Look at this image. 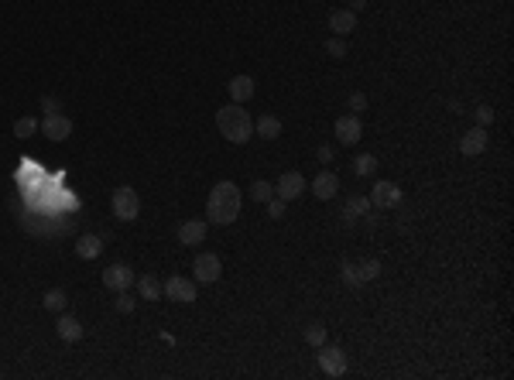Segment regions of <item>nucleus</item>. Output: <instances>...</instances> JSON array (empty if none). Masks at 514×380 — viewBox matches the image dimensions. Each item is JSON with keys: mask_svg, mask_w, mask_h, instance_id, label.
<instances>
[{"mask_svg": "<svg viewBox=\"0 0 514 380\" xmlns=\"http://www.w3.org/2000/svg\"><path fill=\"white\" fill-rule=\"evenodd\" d=\"M240 206H244L240 189L233 182H219L216 189L209 192V199H206V219L226 226V223H233L240 216Z\"/></svg>", "mask_w": 514, "mask_h": 380, "instance_id": "1", "label": "nucleus"}, {"mask_svg": "<svg viewBox=\"0 0 514 380\" xmlns=\"http://www.w3.org/2000/svg\"><path fill=\"white\" fill-rule=\"evenodd\" d=\"M216 127H219V134H223L230 144H244V141H250V134H254V120H250V113L244 110V103H226V106H219V110H216Z\"/></svg>", "mask_w": 514, "mask_h": 380, "instance_id": "2", "label": "nucleus"}, {"mask_svg": "<svg viewBox=\"0 0 514 380\" xmlns=\"http://www.w3.org/2000/svg\"><path fill=\"white\" fill-rule=\"evenodd\" d=\"M110 209H113L117 219L130 223V219H137V212H141V199H137V192L130 189V186H120V189L113 192V199H110Z\"/></svg>", "mask_w": 514, "mask_h": 380, "instance_id": "3", "label": "nucleus"}, {"mask_svg": "<svg viewBox=\"0 0 514 380\" xmlns=\"http://www.w3.org/2000/svg\"><path fill=\"white\" fill-rule=\"evenodd\" d=\"M319 367H322L326 377H343L350 363H346V353H343L339 346H326V343H322V346H319Z\"/></svg>", "mask_w": 514, "mask_h": 380, "instance_id": "4", "label": "nucleus"}, {"mask_svg": "<svg viewBox=\"0 0 514 380\" xmlns=\"http://www.w3.org/2000/svg\"><path fill=\"white\" fill-rule=\"evenodd\" d=\"M219 274H223V261H219L216 254H199V257H196V264H192V278H196L199 285L219 281Z\"/></svg>", "mask_w": 514, "mask_h": 380, "instance_id": "5", "label": "nucleus"}, {"mask_svg": "<svg viewBox=\"0 0 514 380\" xmlns=\"http://www.w3.org/2000/svg\"><path fill=\"white\" fill-rule=\"evenodd\" d=\"M38 130H41L48 141H69V137H72V120L62 117V113H45V120L38 123Z\"/></svg>", "mask_w": 514, "mask_h": 380, "instance_id": "6", "label": "nucleus"}, {"mask_svg": "<svg viewBox=\"0 0 514 380\" xmlns=\"http://www.w3.org/2000/svg\"><path fill=\"white\" fill-rule=\"evenodd\" d=\"M161 291L172 298V301H182V305H189V301H196V281H189V278H182V274H172Z\"/></svg>", "mask_w": 514, "mask_h": 380, "instance_id": "7", "label": "nucleus"}, {"mask_svg": "<svg viewBox=\"0 0 514 380\" xmlns=\"http://www.w3.org/2000/svg\"><path fill=\"white\" fill-rule=\"evenodd\" d=\"M134 281H137V274L127 264H110L103 271V285L110 288V291H127V288H134Z\"/></svg>", "mask_w": 514, "mask_h": 380, "instance_id": "8", "label": "nucleus"}, {"mask_svg": "<svg viewBox=\"0 0 514 380\" xmlns=\"http://www.w3.org/2000/svg\"><path fill=\"white\" fill-rule=\"evenodd\" d=\"M306 189H308V182L302 179V172H285V175L278 179L275 195H278V199H285V202H295V199H299Z\"/></svg>", "mask_w": 514, "mask_h": 380, "instance_id": "9", "label": "nucleus"}, {"mask_svg": "<svg viewBox=\"0 0 514 380\" xmlns=\"http://www.w3.org/2000/svg\"><path fill=\"white\" fill-rule=\"evenodd\" d=\"M370 206H377V209H395V206H402V189H398L395 182H377V186L370 189Z\"/></svg>", "mask_w": 514, "mask_h": 380, "instance_id": "10", "label": "nucleus"}, {"mask_svg": "<svg viewBox=\"0 0 514 380\" xmlns=\"http://www.w3.org/2000/svg\"><path fill=\"white\" fill-rule=\"evenodd\" d=\"M360 134H364V127H360V117H357V113H346V117L336 120V137H339V144H357Z\"/></svg>", "mask_w": 514, "mask_h": 380, "instance_id": "11", "label": "nucleus"}, {"mask_svg": "<svg viewBox=\"0 0 514 380\" xmlns=\"http://www.w3.org/2000/svg\"><path fill=\"white\" fill-rule=\"evenodd\" d=\"M459 151H463L466 158L484 154V151H487V127H473V130H466L463 141H459Z\"/></svg>", "mask_w": 514, "mask_h": 380, "instance_id": "12", "label": "nucleus"}, {"mask_svg": "<svg viewBox=\"0 0 514 380\" xmlns=\"http://www.w3.org/2000/svg\"><path fill=\"white\" fill-rule=\"evenodd\" d=\"M206 219H186L182 226H179V243L182 247H199L206 240Z\"/></svg>", "mask_w": 514, "mask_h": 380, "instance_id": "13", "label": "nucleus"}, {"mask_svg": "<svg viewBox=\"0 0 514 380\" xmlns=\"http://www.w3.org/2000/svg\"><path fill=\"white\" fill-rule=\"evenodd\" d=\"M336 192H339V179H336L329 168L312 179V195H315V199H333Z\"/></svg>", "mask_w": 514, "mask_h": 380, "instance_id": "14", "label": "nucleus"}, {"mask_svg": "<svg viewBox=\"0 0 514 380\" xmlns=\"http://www.w3.org/2000/svg\"><path fill=\"white\" fill-rule=\"evenodd\" d=\"M55 332H59L62 343H79V339H83V322L72 319V315H62V319L55 322Z\"/></svg>", "mask_w": 514, "mask_h": 380, "instance_id": "15", "label": "nucleus"}, {"mask_svg": "<svg viewBox=\"0 0 514 380\" xmlns=\"http://www.w3.org/2000/svg\"><path fill=\"white\" fill-rule=\"evenodd\" d=\"M329 31H333V34H350V31H357V14H353V10H333V14H329Z\"/></svg>", "mask_w": 514, "mask_h": 380, "instance_id": "16", "label": "nucleus"}, {"mask_svg": "<svg viewBox=\"0 0 514 380\" xmlns=\"http://www.w3.org/2000/svg\"><path fill=\"white\" fill-rule=\"evenodd\" d=\"M76 254H79L83 261H97V257L103 254V240L97 237V233H83L79 243H76Z\"/></svg>", "mask_w": 514, "mask_h": 380, "instance_id": "17", "label": "nucleus"}, {"mask_svg": "<svg viewBox=\"0 0 514 380\" xmlns=\"http://www.w3.org/2000/svg\"><path fill=\"white\" fill-rule=\"evenodd\" d=\"M226 90H230V99H233V103H247V99L254 96V79H250V76H233Z\"/></svg>", "mask_w": 514, "mask_h": 380, "instance_id": "18", "label": "nucleus"}, {"mask_svg": "<svg viewBox=\"0 0 514 380\" xmlns=\"http://www.w3.org/2000/svg\"><path fill=\"white\" fill-rule=\"evenodd\" d=\"M134 285H137V294H141L144 301H158V298L165 294V291H161V281H158L155 274H141Z\"/></svg>", "mask_w": 514, "mask_h": 380, "instance_id": "19", "label": "nucleus"}, {"mask_svg": "<svg viewBox=\"0 0 514 380\" xmlns=\"http://www.w3.org/2000/svg\"><path fill=\"white\" fill-rule=\"evenodd\" d=\"M367 209H370V199L353 195V199L343 206V219H346V223H357V219H364V216H367Z\"/></svg>", "mask_w": 514, "mask_h": 380, "instance_id": "20", "label": "nucleus"}, {"mask_svg": "<svg viewBox=\"0 0 514 380\" xmlns=\"http://www.w3.org/2000/svg\"><path fill=\"white\" fill-rule=\"evenodd\" d=\"M254 130H257L264 141H275V137H281V120H278V117H271V113H264V117L254 123Z\"/></svg>", "mask_w": 514, "mask_h": 380, "instance_id": "21", "label": "nucleus"}, {"mask_svg": "<svg viewBox=\"0 0 514 380\" xmlns=\"http://www.w3.org/2000/svg\"><path fill=\"white\" fill-rule=\"evenodd\" d=\"M41 305H45L48 312H62V308L69 305V298H66V291H62V288H52V291H45Z\"/></svg>", "mask_w": 514, "mask_h": 380, "instance_id": "22", "label": "nucleus"}, {"mask_svg": "<svg viewBox=\"0 0 514 380\" xmlns=\"http://www.w3.org/2000/svg\"><path fill=\"white\" fill-rule=\"evenodd\" d=\"M34 130H38V120H34V117H21V120H14V137H17V141H28Z\"/></svg>", "mask_w": 514, "mask_h": 380, "instance_id": "23", "label": "nucleus"}, {"mask_svg": "<svg viewBox=\"0 0 514 380\" xmlns=\"http://www.w3.org/2000/svg\"><path fill=\"white\" fill-rule=\"evenodd\" d=\"M353 172L357 175H374L377 172V158L374 154H357L353 158Z\"/></svg>", "mask_w": 514, "mask_h": 380, "instance_id": "24", "label": "nucleus"}, {"mask_svg": "<svg viewBox=\"0 0 514 380\" xmlns=\"http://www.w3.org/2000/svg\"><path fill=\"white\" fill-rule=\"evenodd\" d=\"M306 343H308V346H315V350L326 343V326H322V322H312V326H306Z\"/></svg>", "mask_w": 514, "mask_h": 380, "instance_id": "25", "label": "nucleus"}, {"mask_svg": "<svg viewBox=\"0 0 514 380\" xmlns=\"http://www.w3.org/2000/svg\"><path fill=\"white\" fill-rule=\"evenodd\" d=\"M271 195H275V186L264 182V179H257V182L250 186V199H254V202H268Z\"/></svg>", "mask_w": 514, "mask_h": 380, "instance_id": "26", "label": "nucleus"}, {"mask_svg": "<svg viewBox=\"0 0 514 380\" xmlns=\"http://www.w3.org/2000/svg\"><path fill=\"white\" fill-rule=\"evenodd\" d=\"M339 274H343V285H350V288H360V285H364V278H360V271H357V264H350V261H343V268H339Z\"/></svg>", "mask_w": 514, "mask_h": 380, "instance_id": "27", "label": "nucleus"}, {"mask_svg": "<svg viewBox=\"0 0 514 380\" xmlns=\"http://www.w3.org/2000/svg\"><path fill=\"white\" fill-rule=\"evenodd\" d=\"M357 271H360V278H364V285H367V281H374V278L381 274V261H374V257H370V261L357 264Z\"/></svg>", "mask_w": 514, "mask_h": 380, "instance_id": "28", "label": "nucleus"}, {"mask_svg": "<svg viewBox=\"0 0 514 380\" xmlns=\"http://www.w3.org/2000/svg\"><path fill=\"white\" fill-rule=\"evenodd\" d=\"M285 209H288V202H285V199H278V195H271V199H268V212H271V219H281V216H285Z\"/></svg>", "mask_w": 514, "mask_h": 380, "instance_id": "29", "label": "nucleus"}, {"mask_svg": "<svg viewBox=\"0 0 514 380\" xmlns=\"http://www.w3.org/2000/svg\"><path fill=\"white\" fill-rule=\"evenodd\" d=\"M326 52H329L333 59H343V55H346V41H343V38H329V41H326Z\"/></svg>", "mask_w": 514, "mask_h": 380, "instance_id": "30", "label": "nucleus"}, {"mask_svg": "<svg viewBox=\"0 0 514 380\" xmlns=\"http://www.w3.org/2000/svg\"><path fill=\"white\" fill-rule=\"evenodd\" d=\"M494 123V106H477V127H491Z\"/></svg>", "mask_w": 514, "mask_h": 380, "instance_id": "31", "label": "nucleus"}, {"mask_svg": "<svg viewBox=\"0 0 514 380\" xmlns=\"http://www.w3.org/2000/svg\"><path fill=\"white\" fill-rule=\"evenodd\" d=\"M346 106H350V110H353V113L360 117V110H367V96H364V93H350Z\"/></svg>", "mask_w": 514, "mask_h": 380, "instance_id": "32", "label": "nucleus"}, {"mask_svg": "<svg viewBox=\"0 0 514 380\" xmlns=\"http://www.w3.org/2000/svg\"><path fill=\"white\" fill-rule=\"evenodd\" d=\"M134 301H137V298H130L127 291H120V294H117V312H134Z\"/></svg>", "mask_w": 514, "mask_h": 380, "instance_id": "33", "label": "nucleus"}, {"mask_svg": "<svg viewBox=\"0 0 514 380\" xmlns=\"http://www.w3.org/2000/svg\"><path fill=\"white\" fill-rule=\"evenodd\" d=\"M333 158H336V151H333L329 144H322V148H319V165H333Z\"/></svg>", "mask_w": 514, "mask_h": 380, "instance_id": "34", "label": "nucleus"}, {"mask_svg": "<svg viewBox=\"0 0 514 380\" xmlns=\"http://www.w3.org/2000/svg\"><path fill=\"white\" fill-rule=\"evenodd\" d=\"M41 110H45V113H59V99H52V96H41Z\"/></svg>", "mask_w": 514, "mask_h": 380, "instance_id": "35", "label": "nucleus"}, {"mask_svg": "<svg viewBox=\"0 0 514 380\" xmlns=\"http://www.w3.org/2000/svg\"><path fill=\"white\" fill-rule=\"evenodd\" d=\"M364 7H367V0H350V10H353V14H357V10H364Z\"/></svg>", "mask_w": 514, "mask_h": 380, "instance_id": "36", "label": "nucleus"}]
</instances>
